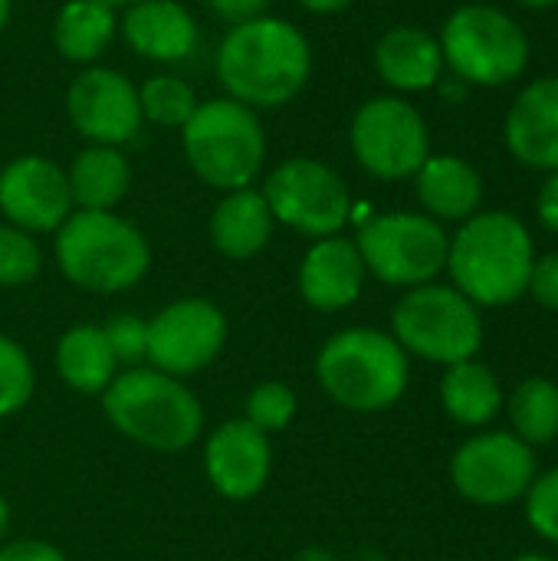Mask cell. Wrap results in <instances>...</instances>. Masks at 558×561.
Instances as JSON below:
<instances>
[{
    "instance_id": "obj_1",
    "label": "cell",
    "mask_w": 558,
    "mask_h": 561,
    "mask_svg": "<svg viewBox=\"0 0 558 561\" xmlns=\"http://www.w3.org/2000/svg\"><path fill=\"white\" fill-rule=\"evenodd\" d=\"M227 99L257 108L293 102L312 72V49L299 26L283 16H253L234 23L214 56Z\"/></svg>"
},
{
    "instance_id": "obj_2",
    "label": "cell",
    "mask_w": 558,
    "mask_h": 561,
    "mask_svg": "<svg viewBox=\"0 0 558 561\" xmlns=\"http://www.w3.org/2000/svg\"><path fill=\"white\" fill-rule=\"evenodd\" d=\"M536 263V247L526 224L506 210H483L464 220L447 250L454 289L474 306L516 302Z\"/></svg>"
},
{
    "instance_id": "obj_3",
    "label": "cell",
    "mask_w": 558,
    "mask_h": 561,
    "mask_svg": "<svg viewBox=\"0 0 558 561\" xmlns=\"http://www.w3.org/2000/svg\"><path fill=\"white\" fill-rule=\"evenodd\" d=\"M102 408L115 431L148 450H187L204 427L194 391L158 368H125L102 391Z\"/></svg>"
},
{
    "instance_id": "obj_4",
    "label": "cell",
    "mask_w": 558,
    "mask_h": 561,
    "mask_svg": "<svg viewBox=\"0 0 558 561\" xmlns=\"http://www.w3.org/2000/svg\"><path fill=\"white\" fill-rule=\"evenodd\" d=\"M56 260L69 283L89 293H125L151 266L148 240L112 210H72L56 230Z\"/></svg>"
},
{
    "instance_id": "obj_5",
    "label": "cell",
    "mask_w": 558,
    "mask_h": 561,
    "mask_svg": "<svg viewBox=\"0 0 558 561\" xmlns=\"http://www.w3.org/2000/svg\"><path fill=\"white\" fill-rule=\"evenodd\" d=\"M316 375L326 394L358 414H375L391 404L408 388V352L378 329H345L335 332L319 358Z\"/></svg>"
},
{
    "instance_id": "obj_6",
    "label": "cell",
    "mask_w": 558,
    "mask_h": 561,
    "mask_svg": "<svg viewBox=\"0 0 558 561\" xmlns=\"http://www.w3.org/2000/svg\"><path fill=\"white\" fill-rule=\"evenodd\" d=\"M181 145L194 174L217 191L250 187L266 161V131L257 112L227 95L197 102L181 128Z\"/></svg>"
},
{
    "instance_id": "obj_7",
    "label": "cell",
    "mask_w": 558,
    "mask_h": 561,
    "mask_svg": "<svg viewBox=\"0 0 558 561\" xmlns=\"http://www.w3.org/2000/svg\"><path fill=\"white\" fill-rule=\"evenodd\" d=\"M444 66L464 85H506L523 76L529 62V39L523 26L500 7L464 3L441 30Z\"/></svg>"
},
{
    "instance_id": "obj_8",
    "label": "cell",
    "mask_w": 558,
    "mask_h": 561,
    "mask_svg": "<svg viewBox=\"0 0 558 561\" xmlns=\"http://www.w3.org/2000/svg\"><path fill=\"white\" fill-rule=\"evenodd\" d=\"M391 325L395 342L405 352L437 365L470 362L483 345V322L477 306L454 286L441 283L408 289L391 312Z\"/></svg>"
},
{
    "instance_id": "obj_9",
    "label": "cell",
    "mask_w": 558,
    "mask_h": 561,
    "mask_svg": "<svg viewBox=\"0 0 558 561\" xmlns=\"http://www.w3.org/2000/svg\"><path fill=\"white\" fill-rule=\"evenodd\" d=\"M365 270L388 286H424L447 270L451 237L428 214H378L362 224L355 240Z\"/></svg>"
},
{
    "instance_id": "obj_10",
    "label": "cell",
    "mask_w": 558,
    "mask_h": 561,
    "mask_svg": "<svg viewBox=\"0 0 558 561\" xmlns=\"http://www.w3.org/2000/svg\"><path fill=\"white\" fill-rule=\"evenodd\" d=\"M352 154L382 181H405L431 158V135L424 115L401 95L368 99L352 118Z\"/></svg>"
},
{
    "instance_id": "obj_11",
    "label": "cell",
    "mask_w": 558,
    "mask_h": 561,
    "mask_svg": "<svg viewBox=\"0 0 558 561\" xmlns=\"http://www.w3.org/2000/svg\"><path fill=\"white\" fill-rule=\"evenodd\" d=\"M276 224L306 237H335L352 217V194L342 174L316 158H289L266 174L260 191Z\"/></svg>"
},
{
    "instance_id": "obj_12",
    "label": "cell",
    "mask_w": 558,
    "mask_h": 561,
    "mask_svg": "<svg viewBox=\"0 0 558 561\" xmlns=\"http://www.w3.org/2000/svg\"><path fill=\"white\" fill-rule=\"evenodd\" d=\"M536 477L533 447L506 431L470 437L451 460V480L457 493L477 506L516 503L526 496Z\"/></svg>"
},
{
    "instance_id": "obj_13",
    "label": "cell",
    "mask_w": 558,
    "mask_h": 561,
    "mask_svg": "<svg viewBox=\"0 0 558 561\" xmlns=\"http://www.w3.org/2000/svg\"><path fill=\"white\" fill-rule=\"evenodd\" d=\"M227 342V319L207 299H178L148 319V365L187 378L207 368Z\"/></svg>"
},
{
    "instance_id": "obj_14",
    "label": "cell",
    "mask_w": 558,
    "mask_h": 561,
    "mask_svg": "<svg viewBox=\"0 0 558 561\" xmlns=\"http://www.w3.org/2000/svg\"><path fill=\"white\" fill-rule=\"evenodd\" d=\"M66 112L72 128L89 145H109L122 148L132 141L141 128V102L135 82L109 66L82 69L69 92H66Z\"/></svg>"
},
{
    "instance_id": "obj_15",
    "label": "cell",
    "mask_w": 558,
    "mask_h": 561,
    "mask_svg": "<svg viewBox=\"0 0 558 561\" xmlns=\"http://www.w3.org/2000/svg\"><path fill=\"white\" fill-rule=\"evenodd\" d=\"M0 210L26 233H53L72 214L66 171L39 154H20L0 171Z\"/></svg>"
},
{
    "instance_id": "obj_16",
    "label": "cell",
    "mask_w": 558,
    "mask_h": 561,
    "mask_svg": "<svg viewBox=\"0 0 558 561\" xmlns=\"http://www.w3.org/2000/svg\"><path fill=\"white\" fill-rule=\"evenodd\" d=\"M204 470L220 496L227 500L257 496L273 470L270 434L257 431L243 417L220 424L204 447Z\"/></svg>"
},
{
    "instance_id": "obj_17",
    "label": "cell",
    "mask_w": 558,
    "mask_h": 561,
    "mask_svg": "<svg viewBox=\"0 0 558 561\" xmlns=\"http://www.w3.org/2000/svg\"><path fill=\"white\" fill-rule=\"evenodd\" d=\"M506 148L516 161L558 171V76L529 82L506 112Z\"/></svg>"
},
{
    "instance_id": "obj_18",
    "label": "cell",
    "mask_w": 558,
    "mask_h": 561,
    "mask_svg": "<svg viewBox=\"0 0 558 561\" xmlns=\"http://www.w3.org/2000/svg\"><path fill=\"white\" fill-rule=\"evenodd\" d=\"M365 263L355 240L345 237H322L309 247L299 263V293L319 312L349 309L365 286Z\"/></svg>"
},
{
    "instance_id": "obj_19",
    "label": "cell",
    "mask_w": 558,
    "mask_h": 561,
    "mask_svg": "<svg viewBox=\"0 0 558 561\" xmlns=\"http://www.w3.org/2000/svg\"><path fill=\"white\" fill-rule=\"evenodd\" d=\"M125 43L151 62H184L194 56L201 30L191 10L178 0H141L125 7L118 20Z\"/></svg>"
},
{
    "instance_id": "obj_20",
    "label": "cell",
    "mask_w": 558,
    "mask_h": 561,
    "mask_svg": "<svg viewBox=\"0 0 558 561\" xmlns=\"http://www.w3.org/2000/svg\"><path fill=\"white\" fill-rule=\"evenodd\" d=\"M375 69L398 92H428L444 79V53L428 30L391 26L375 43Z\"/></svg>"
},
{
    "instance_id": "obj_21",
    "label": "cell",
    "mask_w": 558,
    "mask_h": 561,
    "mask_svg": "<svg viewBox=\"0 0 558 561\" xmlns=\"http://www.w3.org/2000/svg\"><path fill=\"white\" fill-rule=\"evenodd\" d=\"M418 201L434 220H467L483 201V181L474 164L457 154H431L414 174Z\"/></svg>"
},
{
    "instance_id": "obj_22",
    "label": "cell",
    "mask_w": 558,
    "mask_h": 561,
    "mask_svg": "<svg viewBox=\"0 0 558 561\" xmlns=\"http://www.w3.org/2000/svg\"><path fill=\"white\" fill-rule=\"evenodd\" d=\"M273 214L266 197L253 187L227 191V197L210 214V240L230 260L257 256L273 237Z\"/></svg>"
},
{
    "instance_id": "obj_23",
    "label": "cell",
    "mask_w": 558,
    "mask_h": 561,
    "mask_svg": "<svg viewBox=\"0 0 558 561\" xmlns=\"http://www.w3.org/2000/svg\"><path fill=\"white\" fill-rule=\"evenodd\" d=\"M76 210H112L132 184L128 158L109 145H89L66 171Z\"/></svg>"
},
{
    "instance_id": "obj_24",
    "label": "cell",
    "mask_w": 558,
    "mask_h": 561,
    "mask_svg": "<svg viewBox=\"0 0 558 561\" xmlns=\"http://www.w3.org/2000/svg\"><path fill=\"white\" fill-rule=\"evenodd\" d=\"M59 378L82 394H99L112 385L118 362L102 325H72L56 345Z\"/></svg>"
},
{
    "instance_id": "obj_25",
    "label": "cell",
    "mask_w": 558,
    "mask_h": 561,
    "mask_svg": "<svg viewBox=\"0 0 558 561\" xmlns=\"http://www.w3.org/2000/svg\"><path fill=\"white\" fill-rule=\"evenodd\" d=\"M441 404L457 424L483 427L500 414L503 388L487 365H480L474 358L457 362V365H447V375L441 381Z\"/></svg>"
},
{
    "instance_id": "obj_26",
    "label": "cell",
    "mask_w": 558,
    "mask_h": 561,
    "mask_svg": "<svg viewBox=\"0 0 558 561\" xmlns=\"http://www.w3.org/2000/svg\"><path fill=\"white\" fill-rule=\"evenodd\" d=\"M115 7L102 0H66L53 20V43L69 62H92L115 36Z\"/></svg>"
},
{
    "instance_id": "obj_27",
    "label": "cell",
    "mask_w": 558,
    "mask_h": 561,
    "mask_svg": "<svg viewBox=\"0 0 558 561\" xmlns=\"http://www.w3.org/2000/svg\"><path fill=\"white\" fill-rule=\"evenodd\" d=\"M513 421V431L529 447H546L558 437V385L549 378H526L503 401Z\"/></svg>"
},
{
    "instance_id": "obj_28",
    "label": "cell",
    "mask_w": 558,
    "mask_h": 561,
    "mask_svg": "<svg viewBox=\"0 0 558 561\" xmlns=\"http://www.w3.org/2000/svg\"><path fill=\"white\" fill-rule=\"evenodd\" d=\"M141 118L161 125V128H184V122L197 108V95L187 79L181 76H151L138 89Z\"/></svg>"
},
{
    "instance_id": "obj_29",
    "label": "cell",
    "mask_w": 558,
    "mask_h": 561,
    "mask_svg": "<svg viewBox=\"0 0 558 561\" xmlns=\"http://www.w3.org/2000/svg\"><path fill=\"white\" fill-rule=\"evenodd\" d=\"M43 253L33 233L0 224V286H23L39 276Z\"/></svg>"
},
{
    "instance_id": "obj_30",
    "label": "cell",
    "mask_w": 558,
    "mask_h": 561,
    "mask_svg": "<svg viewBox=\"0 0 558 561\" xmlns=\"http://www.w3.org/2000/svg\"><path fill=\"white\" fill-rule=\"evenodd\" d=\"M36 388L30 355L7 335H0V417L16 414Z\"/></svg>"
},
{
    "instance_id": "obj_31",
    "label": "cell",
    "mask_w": 558,
    "mask_h": 561,
    "mask_svg": "<svg viewBox=\"0 0 558 561\" xmlns=\"http://www.w3.org/2000/svg\"><path fill=\"white\" fill-rule=\"evenodd\" d=\"M296 417V394L283 381H263L250 391L247 398V417L257 431L276 434Z\"/></svg>"
},
{
    "instance_id": "obj_32",
    "label": "cell",
    "mask_w": 558,
    "mask_h": 561,
    "mask_svg": "<svg viewBox=\"0 0 558 561\" xmlns=\"http://www.w3.org/2000/svg\"><path fill=\"white\" fill-rule=\"evenodd\" d=\"M112 355L125 368H138V362L148 358V322L135 312H118L102 325Z\"/></svg>"
},
{
    "instance_id": "obj_33",
    "label": "cell",
    "mask_w": 558,
    "mask_h": 561,
    "mask_svg": "<svg viewBox=\"0 0 558 561\" xmlns=\"http://www.w3.org/2000/svg\"><path fill=\"white\" fill-rule=\"evenodd\" d=\"M526 519L546 542L558 546V467L536 477L526 490Z\"/></svg>"
},
{
    "instance_id": "obj_34",
    "label": "cell",
    "mask_w": 558,
    "mask_h": 561,
    "mask_svg": "<svg viewBox=\"0 0 558 561\" xmlns=\"http://www.w3.org/2000/svg\"><path fill=\"white\" fill-rule=\"evenodd\" d=\"M526 293H533V299H536L539 306L558 312V253L536 256Z\"/></svg>"
},
{
    "instance_id": "obj_35",
    "label": "cell",
    "mask_w": 558,
    "mask_h": 561,
    "mask_svg": "<svg viewBox=\"0 0 558 561\" xmlns=\"http://www.w3.org/2000/svg\"><path fill=\"white\" fill-rule=\"evenodd\" d=\"M0 561H66V556L39 539H16L0 546Z\"/></svg>"
},
{
    "instance_id": "obj_36",
    "label": "cell",
    "mask_w": 558,
    "mask_h": 561,
    "mask_svg": "<svg viewBox=\"0 0 558 561\" xmlns=\"http://www.w3.org/2000/svg\"><path fill=\"white\" fill-rule=\"evenodd\" d=\"M217 16L230 20V23H243V20H253V16H263L270 0H204Z\"/></svg>"
},
{
    "instance_id": "obj_37",
    "label": "cell",
    "mask_w": 558,
    "mask_h": 561,
    "mask_svg": "<svg viewBox=\"0 0 558 561\" xmlns=\"http://www.w3.org/2000/svg\"><path fill=\"white\" fill-rule=\"evenodd\" d=\"M536 214L543 220V227H549L558 233V171H549V178L543 181L539 201H536Z\"/></svg>"
},
{
    "instance_id": "obj_38",
    "label": "cell",
    "mask_w": 558,
    "mask_h": 561,
    "mask_svg": "<svg viewBox=\"0 0 558 561\" xmlns=\"http://www.w3.org/2000/svg\"><path fill=\"white\" fill-rule=\"evenodd\" d=\"M299 3L312 13H339V10L352 7L355 0H299Z\"/></svg>"
},
{
    "instance_id": "obj_39",
    "label": "cell",
    "mask_w": 558,
    "mask_h": 561,
    "mask_svg": "<svg viewBox=\"0 0 558 561\" xmlns=\"http://www.w3.org/2000/svg\"><path fill=\"white\" fill-rule=\"evenodd\" d=\"M7 526H10V506H7V500L0 496V542H3V536H7Z\"/></svg>"
},
{
    "instance_id": "obj_40",
    "label": "cell",
    "mask_w": 558,
    "mask_h": 561,
    "mask_svg": "<svg viewBox=\"0 0 558 561\" xmlns=\"http://www.w3.org/2000/svg\"><path fill=\"white\" fill-rule=\"evenodd\" d=\"M523 7H533V10H549V7H556L558 0H520Z\"/></svg>"
},
{
    "instance_id": "obj_41",
    "label": "cell",
    "mask_w": 558,
    "mask_h": 561,
    "mask_svg": "<svg viewBox=\"0 0 558 561\" xmlns=\"http://www.w3.org/2000/svg\"><path fill=\"white\" fill-rule=\"evenodd\" d=\"M7 20H10V0H0V30L7 26Z\"/></svg>"
},
{
    "instance_id": "obj_42",
    "label": "cell",
    "mask_w": 558,
    "mask_h": 561,
    "mask_svg": "<svg viewBox=\"0 0 558 561\" xmlns=\"http://www.w3.org/2000/svg\"><path fill=\"white\" fill-rule=\"evenodd\" d=\"M102 3H109V7H132V3H141V0H102Z\"/></svg>"
},
{
    "instance_id": "obj_43",
    "label": "cell",
    "mask_w": 558,
    "mask_h": 561,
    "mask_svg": "<svg viewBox=\"0 0 558 561\" xmlns=\"http://www.w3.org/2000/svg\"><path fill=\"white\" fill-rule=\"evenodd\" d=\"M516 561H556V559H546V556H536V552H529V556H520Z\"/></svg>"
}]
</instances>
